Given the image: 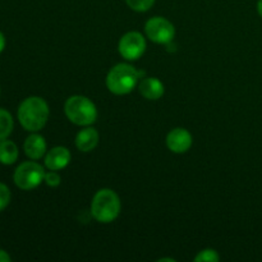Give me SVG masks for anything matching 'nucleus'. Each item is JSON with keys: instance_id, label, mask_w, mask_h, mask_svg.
Listing matches in <instances>:
<instances>
[{"instance_id": "nucleus-1", "label": "nucleus", "mask_w": 262, "mask_h": 262, "mask_svg": "<svg viewBox=\"0 0 262 262\" xmlns=\"http://www.w3.org/2000/svg\"><path fill=\"white\" fill-rule=\"evenodd\" d=\"M49 105L42 97L31 96L20 102L18 107V119L20 125L28 132H37L45 127L49 119Z\"/></svg>"}, {"instance_id": "nucleus-2", "label": "nucleus", "mask_w": 262, "mask_h": 262, "mask_svg": "<svg viewBox=\"0 0 262 262\" xmlns=\"http://www.w3.org/2000/svg\"><path fill=\"white\" fill-rule=\"evenodd\" d=\"M142 74V72H138L130 64H117L107 73L106 86L113 94L127 95L135 90V87L138 83V79Z\"/></svg>"}, {"instance_id": "nucleus-3", "label": "nucleus", "mask_w": 262, "mask_h": 262, "mask_svg": "<svg viewBox=\"0 0 262 262\" xmlns=\"http://www.w3.org/2000/svg\"><path fill=\"white\" fill-rule=\"evenodd\" d=\"M91 212L99 223H112L120 214L119 196L113 189H100L94 196L91 204Z\"/></svg>"}, {"instance_id": "nucleus-4", "label": "nucleus", "mask_w": 262, "mask_h": 262, "mask_svg": "<svg viewBox=\"0 0 262 262\" xmlns=\"http://www.w3.org/2000/svg\"><path fill=\"white\" fill-rule=\"evenodd\" d=\"M64 112L67 118L77 125L89 127L97 119V109L95 104L89 97L81 95L69 97L64 105Z\"/></svg>"}, {"instance_id": "nucleus-5", "label": "nucleus", "mask_w": 262, "mask_h": 262, "mask_svg": "<svg viewBox=\"0 0 262 262\" xmlns=\"http://www.w3.org/2000/svg\"><path fill=\"white\" fill-rule=\"evenodd\" d=\"M45 178V170L36 161H25L14 171V183L23 191H30L40 186Z\"/></svg>"}, {"instance_id": "nucleus-6", "label": "nucleus", "mask_w": 262, "mask_h": 262, "mask_svg": "<svg viewBox=\"0 0 262 262\" xmlns=\"http://www.w3.org/2000/svg\"><path fill=\"white\" fill-rule=\"evenodd\" d=\"M145 31L147 37L156 43H168L176 36L173 23L163 17H154L146 22Z\"/></svg>"}, {"instance_id": "nucleus-7", "label": "nucleus", "mask_w": 262, "mask_h": 262, "mask_svg": "<svg viewBox=\"0 0 262 262\" xmlns=\"http://www.w3.org/2000/svg\"><path fill=\"white\" fill-rule=\"evenodd\" d=\"M120 55L127 60H137L138 58L143 55L146 50V40L140 32H128L120 38L119 45Z\"/></svg>"}, {"instance_id": "nucleus-8", "label": "nucleus", "mask_w": 262, "mask_h": 262, "mask_svg": "<svg viewBox=\"0 0 262 262\" xmlns=\"http://www.w3.org/2000/svg\"><path fill=\"white\" fill-rule=\"evenodd\" d=\"M192 136L184 128H176V129L170 130L169 135L166 136V146L171 152L176 154H184L191 148Z\"/></svg>"}, {"instance_id": "nucleus-9", "label": "nucleus", "mask_w": 262, "mask_h": 262, "mask_svg": "<svg viewBox=\"0 0 262 262\" xmlns=\"http://www.w3.org/2000/svg\"><path fill=\"white\" fill-rule=\"evenodd\" d=\"M71 163V152L64 146L51 148L45 156V166L49 170H61Z\"/></svg>"}, {"instance_id": "nucleus-10", "label": "nucleus", "mask_w": 262, "mask_h": 262, "mask_svg": "<svg viewBox=\"0 0 262 262\" xmlns=\"http://www.w3.org/2000/svg\"><path fill=\"white\" fill-rule=\"evenodd\" d=\"M23 148H25V152L28 158L32 159V160H38L46 152V141L42 136L33 133L26 138Z\"/></svg>"}, {"instance_id": "nucleus-11", "label": "nucleus", "mask_w": 262, "mask_h": 262, "mask_svg": "<svg viewBox=\"0 0 262 262\" xmlns=\"http://www.w3.org/2000/svg\"><path fill=\"white\" fill-rule=\"evenodd\" d=\"M138 89H140L141 95L147 100H159L165 92L163 82L155 77H147L142 79Z\"/></svg>"}, {"instance_id": "nucleus-12", "label": "nucleus", "mask_w": 262, "mask_h": 262, "mask_svg": "<svg viewBox=\"0 0 262 262\" xmlns=\"http://www.w3.org/2000/svg\"><path fill=\"white\" fill-rule=\"evenodd\" d=\"M99 132L92 127H86L79 130L76 137V146L82 152H90L99 143Z\"/></svg>"}, {"instance_id": "nucleus-13", "label": "nucleus", "mask_w": 262, "mask_h": 262, "mask_svg": "<svg viewBox=\"0 0 262 262\" xmlns=\"http://www.w3.org/2000/svg\"><path fill=\"white\" fill-rule=\"evenodd\" d=\"M18 159V147L9 140L0 141V163L4 165H12Z\"/></svg>"}, {"instance_id": "nucleus-14", "label": "nucleus", "mask_w": 262, "mask_h": 262, "mask_svg": "<svg viewBox=\"0 0 262 262\" xmlns=\"http://www.w3.org/2000/svg\"><path fill=\"white\" fill-rule=\"evenodd\" d=\"M13 118L9 112L4 109H0V141L9 137L13 130Z\"/></svg>"}, {"instance_id": "nucleus-15", "label": "nucleus", "mask_w": 262, "mask_h": 262, "mask_svg": "<svg viewBox=\"0 0 262 262\" xmlns=\"http://www.w3.org/2000/svg\"><path fill=\"white\" fill-rule=\"evenodd\" d=\"M125 2L128 7L136 12H147L155 4V0H125Z\"/></svg>"}, {"instance_id": "nucleus-16", "label": "nucleus", "mask_w": 262, "mask_h": 262, "mask_svg": "<svg viewBox=\"0 0 262 262\" xmlns=\"http://www.w3.org/2000/svg\"><path fill=\"white\" fill-rule=\"evenodd\" d=\"M220 260L219 255L215 250L211 248H206V250H202L201 252H199V255L194 257L196 262H217Z\"/></svg>"}, {"instance_id": "nucleus-17", "label": "nucleus", "mask_w": 262, "mask_h": 262, "mask_svg": "<svg viewBox=\"0 0 262 262\" xmlns=\"http://www.w3.org/2000/svg\"><path fill=\"white\" fill-rule=\"evenodd\" d=\"M10 202V191L4 183H0V211L5 209Z\"/></svg>"}, {"instance_id": "nucleus-18", "label": "nucleus", "mask_w": 262, "mask_h": 262, "mask_svg": "<svg viewBox=\"0 0 262 262\" xmlns=\"http://www.w3.org/2000/svg\"><path fill=\"white\" fill-rule=\"evenodd\" d=\"M43 181H45V183L48 184L49 187H58L59 184H60L61 178L60 176L56 173V170H51L49 171V173H45V178H43Z\"/></svg>"}, {"instance_id": "nucleus-19", "label": "nucleus", "mask_w": 262, "mask_h": 262, "mask_svg": "<svg viewBox=\"0 0 262 262\" xmlns=\"http://www.w3.org/2000/svg\"><path fill=\"white\" fill-rule=\"evenodd\" d=\"M10 256L4 250H0V262H9Z\"/></svg>"}, {"instance_id": "nucleus-20", "label": "nucleus", "mask_w": 262, "mask_h": 262, "mask_svg": "<svg viewBox=\"0 0 262 262\" xmlns=\"http://www.w3.org/2000/svg\"><path fill=\"white\" fill-rule=\"evenodd\" d=\"M4 48H5V37H4V35L0 32V53L4 50Z\"/></svg>"}, {"instance_id": "nucleus-21", "label": "nucleus", "mask_w": 262, "mask_h": 262, "mask_svg": "<svg viewBox=\"0 0 262 262\" xmlns=\"http://www.w3.org/2000/svg\"><path fill=\"white\" fill-rule=\"evenodd\" d=\"M257 10H258V14L262 17V0H258L257 3Z\"/></svg>"}, {"instance_id": "nucleus-22", "label": "nucleus", "mask_w": 262, "mask_h": 262, "mask_svg": "<svg viewBox=\"0 0 262 262\" xmlns=\"http://www.w3.org/2000/svg\"><path fill=\"white\" fill-rule=\"evenodd\" d=\"M163 261H170V262H174L176 260H174V258H160V260H159V262H163Z\"/></svg>"}]
</instances>
